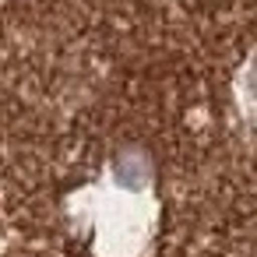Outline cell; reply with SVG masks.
Segmentation results:
<instances>
[{
	"label": "cell",
	"mask_w": 257,
	"mask_h": 257,
	"mask_svg": "<svg viewBox=\"0 0 257 257\" xmlns=\"http://www.w3.org/2000/svg\"><path fill=\"white\" fill-rule=\"evenodd\" d=\"M250 78H257V60L250 64ZM250 92H253V99H257V85H250Z\"/></svg>",
	"instance_id": "cell-1"
}]
</instances>
